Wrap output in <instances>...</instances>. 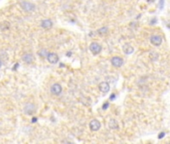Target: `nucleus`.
I'll list each match as a JSON object with an SVG mask.
<instances>
[{"mask_svg": "<svg viewBox=\"0 0 170 144\" xmlns=\"http://www.w3.org/2000/svg\"><path fill=\"white\" fill-rule=\"evenodd\" d=\"M36 121H37V118H35V117H34L33 119H32V122H33V123H34V122H36Z\"/></svg>", "mask_w": 170, "mask_h": 144, "instance_id": "20", "label": "nucleus"}, {"mask_svg": "<svg viewBox=\"0 0 170 144\" xmlns=\"http://www.w3.org/2000/svg\"><path fill=\"white\" fill-rule=\"evenodd\" d=\"M20 6H21L22 9L26 12H32L35 10V5L28 1H22L21 3H20Z\"/></svg>", "mask_w": 170, "mask_h": 144, "instance_id": "2", "label": "nucleus"}, {"mask_svg": "<svg viewBox=\"0 0 170 144\" xmlns=\"http://www.w3.org/2000/svg\"><path fill=\"white\" fill-rule=\"evenodd\" d=\"M1 66H2V61H1V59H0V68H1Z\"/></svg>", "mask_w": 170, "mask_h": 144, "instance_id": "22", "label": "nucleus"}, {"mask_svg": "<svg viewBox=\"0 0 170 144\" xmlns=\"http://www.w3.org/2000/svg\"><path fill=\"white\" fill-rule=\"evenodd\" d=\"M114 98H115V95H114V94H112V95H111V97H110V99H111V100H113Z\"/></svg>", "mask_w": 170, "mask_h": 144, "instance_id": "19", "label": "nucleus"}, {"mask_svg": "<svg viewBox=\"0 0 170 144\" xmlns=\"http://www.w3.org/2000/svg\"><path fill=\"white\" fill-rule=\"evenodd\" d=\"M89 127L92 131H98V130L100 129V127H101V123H100L97 119H93V120L90 121Z\"/></svg>", "mask_w": 170, "mask_h": 144, "instance_id": "6", "label": "nucleus"}, {"mask_svg": "<svg viewBox=\"0 0 170 144\" xmlns=\"http://www.w3.org/2000/svg\"><path fill=\"white\" fill-rule=\"evenodd\" d=\"M111 64L116 68H119L123 65V59L119 56H114L111 58Z\"/></svg>", "mask_w": 170, "mask_h": 144, "instance_id": "3", "label": "nucleus"}, {"mask_svg": "<svg viewBox=\"0 0 170 144\" xmlns=\"http://www.w3.org/2000/svg\"><path fill=\"white\" fill-rule=\"evenodd\" d=\"M53 26V22L50 19H44L41 21V27L44 29H50Z\"/></svg>", "mask_w": 170, "mask_h": 144, "instance_id": "11", "label": "nucleus"}, {"mask_svg": "<svg viewBox=\"0 0 170 144\" xmlns=\"http://www.w3.org/2000/svg\"><path fill=\"white\" fill-rule=\"evenodd\" d=\"M102 108H103L104 110L107 109V108H108V102H106V103H104V105H103V107H102Z\"/></svg>", "mask_w": 170, "mask_h": 144, "instance_id": "17", "label": "nucleus"}, {"mask_svg": "<svg viewBox=\"0 0 170 144\" xmlns=\"http://www.w3.org/2000/svg\"><path fill=\"white\" fill-rule=\"evenodd\" d=\"M108 125H109V128H111V129H118V123L115 119L110 120Z\"/></svg>", "mask_w": 170, "mask_h": 144, "instance_id": "13", "label": "nucleus"}, {"mask_svg": "<svg viewBox=\"0 0 170 144\" xmlns=\"http://www.w3.org/2000/svg\"><path fill=\"white\" fill-rule=\"evenodd\" d=\"M122 50H123V52L125 54H131V53H133L134 48L132 47V46L130 45L129 43H126V44H124V45H123V47H122Z\"/></svg>", "mask_w": 170, "mask_h": 144, "instance_id": "12", "label": "nucleus"}, {"mask_svg": "<svg viewBox=\"0 0 170 144\" xmlns=\"http://www.w3.org/2000/svg\"><path fill=\"white\" fill-rule=\"evenodd\" d=\"M50 90H51V93L54 94V95H59L62 92V86L59 83H54L51 86V89Z\"/></svg>", "mask_w": 170, "mask_h": 144, "instance_id": "7", "label": "nucleus"}, {"mask_svg": "<svg viewBox=\"0 0 170 144\" xmlns=\"http://www.w3.org/2000/svg\"><path fill=\"white\" fill-rule=\"evenodd\" d=\"M47 60L49 61V63L51 64H56L58 61H59V57L56 53L54 52H49L47 55Z\"/></svg>", "mask_w": 170, "mask_h": 144, "instance_id": "5", "label": "nucleus"}, {"mask_svg": "<svg viewBox=\"0 0 170 144\" xmlns=\"http://www.w3.org/2000/svg\"><path fill=\"white\" fill-rule=\"evenodd\" d=\"M98 88H99V90L102 92V93L105 94V93H107V92H109V90H110V85H109V83H108V82L103 81V82H101V83L99 84Z\"/></svg>", "mask_w": 170, "mask_h": 144, "instance_id": "9", "label": "nucleus"}, {"mask_svg": "<svg viewBox=\"0 0 170 144\" xmlns=\"http://www.w3.org/2000/svg\"><path fill=\"white\" fill-rule=\"evenodd\" d=\"M22 60H23L25 63L27 64H31L34 61V57L31 53H24L22 55Z\"/></svg>", "mask_w": 170, "mask_h": 144, "instance_id": "10", "label": "nucleus"}, {"mask_svg": "<svg viewBox=\"0 0 170 144\" xmlns=\"http://www.w3.org/2000/svg\"><path fill=\"white\" fill-rule=\"evenodd\" d=\"M108 31V28L107 27H102L100 28L99 30H98V34H100V35H104V34H106Z\"/></svg>", "mask_w": 170, "mask_h": 144, "instance_id": "16", "label": "nucleus"}, {"mask_svg": "<svg viewBox=\"0 0 170 144\" xmlns=\"http://www.w3.org/2000/svg\"><path fill=\"white\" fill-rule=\"evenodd\" d=\"M150 42H151L153 45L155 46H159L162 43V37L159 35H152L150 37Z\"/></svg>", "mask_w": 170, "mask_h": 144, "instance_id": "8", "label": "nucleus"}, {"mask_svg": "<svg viewBox=\"0 0 170 144\" xmlns=\"http://www.w3.org/2000/svg\"><path fill=\"white\" fill-rule=\"evenodd\" d=\"M48 53H49V52L47 51V50L45 49V48H43V49H41V50H39V51H38V55L40 56V57H46L47 58V55H48Z\"/></svg>", "mask_w": 170, "mask_h": 144, "instance_id": "14", "label": "nucleus"}, {"mask_svg": "<svg viewBox=\"0 0 170 144\" xmlns=\"http://www.w3.org/2000/svg\"><path fill=\"white\" fill-rule=\"evenodd\" d=\"M164 134H165V133H164V132H162V133H160L159 135H158V138H159V139H160V138H163V137H164Z\"/></svg>", "mask_w": 170, "mask_h": 144, "instance_id": "18", "label": "nucleus"}, {"mask_svg": "<svg viewBox=\"0 0 170 144\" xmlns=\"http://www.w3.org/2000/svg\"><path fill=\"white\" fill-rule=\"evenodd\" d=\"M89 50L91 51V53L93 55H97V54H99L101 52L102 46L99 43H97V42H92L89 46Z\"/></svg>", "mask_w": 170, "mask_h": 144, "instance_id": "1", "label": "nucleus"}, {"mask_svg": "<svg viewBox=\"0 0 170 144\" xmlns=\"http://www.w3.org/2000/svg\"><path fill=\"white\" fill-rule=\"evenodd\" d=\"M10 27V23L9 22H2L1 24H0V28H1V30H7L9 29Z\"/></svg>", "mask_w": 170, "mask_h": 144, "instance_id": "15", "label": "nucleus"}, {"mask_svg": "<svg viewBox=\"0 0 170 144\" xmlns=\"http://www.w3.org/2000/svg\"><path fill=\"white\" fill-rule=\"evenodd\" d=\"M35 111H36V106L33 103L26 104L25 107H24V112L26 114H28V115H32V114L35 113Z\"/></svg>", "mask_w": 170, "mask_h": 144, "instance_id": "4", "label": "nucleus"}, {"mask_svg": "<svg viewBox=\"0 0 170 144\" xmlns=\"http://www.w3.org/2000/svg\"><path fill=\"white\" fill-rule=\"evenodd\" d=\"M147 1H148V2H154L155 0H147Z\"/></svg>", "mask_w": 170, "mask_h": 144, "instance_id": "21", "label": "nucleus"}]
</instances>
